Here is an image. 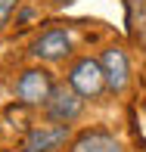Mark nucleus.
<instances>
[{"mask_svg":"<svg viewBox=\"0 0 146 152\" xmlns=\"http://www.w3.org/2000/svg\"><path fill=\"white\" fill-rule=\"evenodd\" d=\"M72 53V37L65 28H47L37 40L31 44V56L44 59V62H59Z\"/></svg>","mask_w":146,"mask_h":152,"instance_id":"nucleus-4","label":"nucleus"},{"mask_svg":"<svg viewBox=\"0 0 146 152\" xmlns=\"http://www.w3.org/2000/svg\"><path fill=\"white\" fill-rule=\"evenodd\" d=\"M16 6H19V0H0V28L10 22V16H12Z\"/></svg>","mask_w":146,"mask_h":152,"instance_id":"nucleus-8","label":"nucleus"},{"mask_svg":"<svg viewBox=\"0 0 146 152\" xmlns=\"http://www.w3.org/2000/svg\"><path fill=\"white\" fill-rule=\"evenodd\" d=\"M50 93H53L50 72H44V68H25V72L19 75V81H16L19 102H25V106H40V102L50 99Z\"/></svg>","mask_w":146,"mask_h":152,"instance_id":"nucleus-2","label":"nucleus"},{"mask_svg":"<svg viewBox=\"0 0 146 152\" xmlns=\"http://www.w3.org/2000/svg\"><path fill=\"white\" fill-rule=\"evenodd\" d=\"M44 106H47L50 121H56V124H68V121H75V118L81 115V109H84V96L75 90L72 84H68V87H53L50 99H47Z\"/></svg>","mask_w":146,"mask_h":152,"instance_id":"nucleus-3","label":"nucleus"},{"mask_svg":"<svg viewBox=\"0 0 146 152\" xmlns=\"http://www.w3.org/2000/svg\"><path fill=\"white\" fill-rule=\"evenodd\" d=\"M103 72H106V84L109 90L121 93L124 87H128V75H131V65H128V56H124V50H118V47H109V50H103Z\"/></svg>","mask_w":146,"mask_h":152,"instance_id":"nucleus-6","label":"nucleus"},{"mask_svg":"<svg viewBox=\"0 0 146 152\" xmlns=\"http://www.w3.org/2000/svg\"><path fill=\"white\" fill-rule=\"evenodd\" d=\"M68 140V124H40L25 137V152H56Z\"/></svg>","mask_w":146,"mask_h":152,"instance_id":"nucleus-5","label":"nucleus"},{"mask_svg":"<svg viewBox=\"0 0 146 152\" xmlns=\"http://www.w3.org/2000/svg\"><path fill=\"white\" fill-rule=\"evenodd\" d=\"M68 84L75 87L84 99H96L103 90H106V72H103V62L100 59H78L72 65V75H68Z\"/></svg>","mask_w":146,"mask_h":152,"instance_id":"nucleus-1","label":"nucleus"},{"mask_svg":"<svg viewBox=\"0 0 146 152\" xmlns=\"http://www.w3.org/2000/svg\"><path fill=\"white\" fill-rule=\"evenodd\" d=\"M56 3H65V0H56Z\"/></svg>","mask_w":146,"mask_h":152,"instance_id":"nucleus-9","label":"nucleus"},{"mask_svg":"<svg viewBox=\"0 0 146 152\" xmlns=\"http://www.w3.org/2000/svg\"><path fill=\"white\" fill-rule=\"evenodd\" d=\"M72 152H121V146H118L115 137H109L106 130H87L84 137L75 140Z\"/></svg>","mask_w":146,"mask_h":152,"instance_id":"nucleus-7","label":"nucleus"}]
</instances>
